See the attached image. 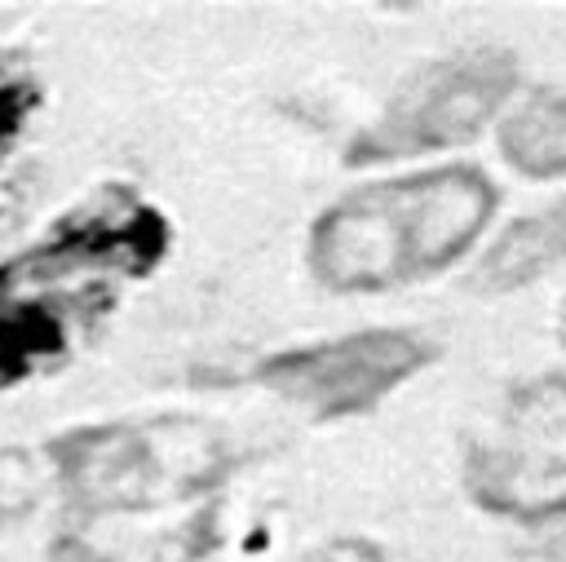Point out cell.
<instances>
[{"mask_svg": "<svg viewBox=\"0 0 566 562\" xmlns=\"http://www.w3.org/2000/svg\"><path fill=\"white\" fill-rule=\"evenodd\" d=\"M539 553H544L548 562H566V518H562V522L539 540Z\"/></svg>", "mask_w": 566, "mask_h": 562, "instance_id": "9", "label": "cell"}, {"mask_svg": "<svg viewBox=\"0 0 566 562\" xmlns=\"http://www.w3.org/2000/svg\"><path fill=\"white\" fill-rule=\"evenodd\" d=\"M517 89V53L504 44H464L416 66L389 102L349 137L345 164L376 168L473 142Z\"/></svg>", "mask_w": 566, "mask_h": 562, "instance_id": "3", "label": "cell"}, {"mask_svg": "<svg viewBox=\"0 0 566 562\" xmlns=\"http://www.w3.org/2000/svg\"><path fill=\"white\" fill-rule=\"evenodd\" d=\"M566 266V195L509 221L473 266V288L517 292L548 270Z\"/></svg>", "mask_w": 566, "mask_h": 562, "instance_id": "6", "label": "cell"}, {"mask_svg": "<svg viewBox=\"0 0 566 562\" xmlns=\"http://www.w3.org/2000/svg\"><path fill=\"white\" fill-rule=\"evenodd\" d=\"M53 473L66 500L84 513H142L181 504L230 469V443L217 425L195 416L111 420L62 434Z\"/></svg>", "mask_w": 566, "mask_h": 562, "instance_id": "2", "label": "cell"}, {"mask_svg": "<svg viewBox=\"0 0 566 562\" xmlns=\"http://www.w3.org/2000/svg\"><path fill=\"white\" fill-rule=\"evenodd\" d=\"M500 155L531 181L566 177V84H539L504 111Z\"/></svg>", "mask_w": 566, "mask_h": 562, "instance_id": "7", "label": "cell"}, {"mask_svg": "<svg viewBox=\"0 0 566 562\" xmlns=\"http://www.w3.org/2000/svg\"><path fill=\"white\" fill-rule=\"evenodd\" d=\"M464 491L526 527L566 518V363L504 394L491 429L464 451Z\"/></svg>", "mask_w": 566, "mask_h": 562, "instance_id": "4", "label": "cell"}, {"mask_svg": "<svg viewBox=\"0 0 566 562\" xmlns=\"http://www.w3.org/2000/svg\"><path fill=\"white\" fill-rule=\"evenodd\" d=\"M562 319H566V310H562Z\"/></svg>", "mask_w": 566, "mask_h": 562, "instance_id": "10", "label": "cell"}, {"mask_svg": "<svg viewBox=\"0 0 566 562\" xmlns=\"http://www.w3.org/2000/svg\"><path fill=\"white\" fill-rule=\"evenodd\" d=\"M433 341L416 327H358L345 336L279 350L256 363V385L305 407L314 420H345L380 407L433 363Z\"/></svg>", "mask_w": 566, "mask_h": 562, "instance_id": "5", "label": "cell"}, {"mask_svg": "<svg viewBox=\"0 0 566 562\" xmlns=\"http://www.w3.org/2000/svg\"><path fill=\"white\" fill-rule=\"evenodd\" d=\"M305 562H385V553L371 540H332V544L314 549Z\"/></svg>", "mask_w": 566, "mask_h": 562, "instance_id": "8", "label": "cell"}, {"mask_svg": "<svg viewBox=\"0 0 566 562\" xmlns=\"http://www.w3.org/2000/svg\"><path fill=\"white\" fill-rule=\"evenodd\" d=\"M495 204V181L473 164L376 177L310 221L305 266L340 296L394 292L451 270L482 239Z\"/></svg>", "mask_w": 566, "mask_h": 562, "instance_id": "1", "label": "cell"}]
</instances>
